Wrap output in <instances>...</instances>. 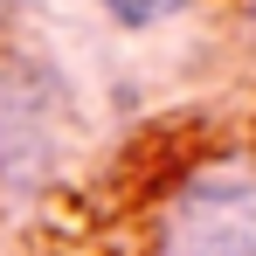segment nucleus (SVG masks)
<instances>
[{"instance_id": "f03ea898", "label": "nucleus", "mask_w": 256, "mask_h": 256, "mask_svg": "<svg viewBox=\"0 0 256 256\" xmlns=\"http://www.w3.org/2000/svg\"><path fill=\"white\" fill-rule=\"evenodd\" d=\"M152 7H160V0H118V14H125V21H146Z\"/></svg>"}, {"instance_id": "f257e3e1", "label": "nucleus", "mask_w": 256, "mask_h": 256, "mask_svg": "<svg viewBox=\"0 0 256 256\" xmlns=\"http://www.w3.org/2000/svg\"><path fill=\"white\" fill-rule=\"evenodd\" d=\"M146 256H256V152H208L166 187Z\"/></svg>"}]
</instances>
